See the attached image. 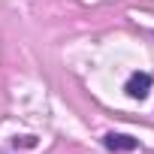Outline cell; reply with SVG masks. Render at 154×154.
Segmentation results:
<instances>
[{
  "instance_id": "6da1fadb",
  "label": "cell",
  "mask_w": 154,
  "mask_h": 154,
  "mask_svg": "<svg viewBox=\"0 0 154 154\" xmlns=\"http://www.w3.org/2000/svg\"><path fill=\"white\" fill-rule=\"evenodd\" d=\"M151 85H154V79H151L148 72H133L130 79H127V88H124V91H127L133 100H145L148 91H151Z\"/></svg>"
},
{
  "instance_id": "7a4b0ae2",
  "label": "cell",
  "mask_w": 154,
  "mask_h": 154,
  "mask_svg": "<svg viewBox=\"0 0 154 154\" xmlns=\"http://www.w3.org/2000/svg\"><path fill=\"white\" fill-rule=\"evenodd\" d=\"M103 145L109 151H133L136 148V139L127 136V133H106L103 136Z\"/></svg>"
}]
</instances>
